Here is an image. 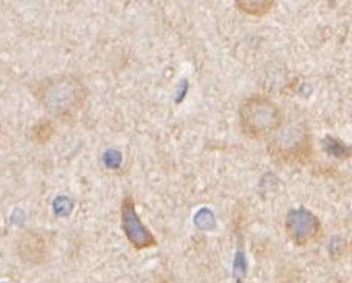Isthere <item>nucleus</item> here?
Instances as JSON below:
<instances>
[{
	"instance_id": "f03ea898",
	"label": "nucleus",
	"mask_w": 352,
	"mask_h": 283,
	"mask_svg": "<svg viewBox=\"0 0 352 283\" xmlns=\"http://www.w3.org/2000/svg\"><path fill=\"white\" fill-rule=\"evenodd\" d=\"M241 128L253 138L269 137L281 128V111L275 103L263 97H252L241 105Z\"/></svg>"
},
{
	"instance_id": "20e7f679",
	"label": "nucleus",
	"mask_w": 352,
	"mask_h": 283,
	"mask_svg": "<svg viewBox=\"0 0 352 283\" xmlns=\"http://www.w3.org/2000/svg\"><path fill=\"white\" fill-rule=\"evenodd\" d=\"M320 221L307 210H292L287 216V233L298 244H307L317 238Z\"/></svg>"
},
{
	"instance_id": "f257e3e1",
	"label": "nucleus",
	"mask_w": 352,
	"mask_h": 283,
	"mask_svg": "<svg viewBox=\"0 0 352 283\" xmlns=\"http://www.w3.org/2000/svg\"><path fill=\"white\" fill-rule=\"evenodd\" d=\"M39 103L56 117H70L81 109L87 97L84 84L75 76L64 75L44 80L36 89Z\"/></svg>"
},
{
	"instance_id": "7ed1b4c3",
	"label": "nucleus",
	"mask_w": 352,
	"mask_h": 283,
	"mask_svg": "<svg viewBox=\"0 0 352 283\" xmlns=\"http://www.w3.org/2000/svg\"><path fill=\"white\" fill-rule=\"evenodd\" d=\"M121 226H123L126 237L133 248L144 249L155 244L154 235L140 221L132 198H126L123 207H121Z\"/></svg>"
}]
</instances>
